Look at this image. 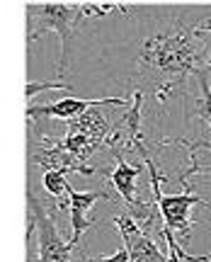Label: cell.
I'll return each instance as SVG.
<instances>
[{"instance_id":"obj_13","label":"cell","mask_w":211,"mask_h":262,"mask_svg":"<svg viewBox=\"0 0 211 262\" xmlns=\"http://www.w3.org/2000/svg\"><path fill=\"white\" fill-rule=\"evenodd\" d=\"M194 78L199 80V88H202V97L194 102V114H197V119H202V122L211 129V80H209V71L204 68V71H199Z\"/></svg>"},{"instance_id":"obj_8","label":"cell","mask_w":211,"mask_h":262,"mask_svg":"<svg viewBox=\"0 0 211 262\" xmlns=\"http://www.w3.org/2000/svg\"><path fill=\"white\" fill-rule=\"evenodd\" d=\"M66 194H68V211H71V228H73V235H71L68 243L75 248L78 241H80V235H83L90 226L102 224V221H97V219L90 216V209L97 204V199H112V194L102 192V189H97V192H78V189H73L71 185L66 187Z\"/></svg>"},{"instance_id":"obj_2","label":"cell","mask_w":211,"mask_h":262,"mask_svg":"<svg viewBox=\"0 0 211 262\" xmlns=\"http://www.w3.org/2000/svg\"><path fill=\"white\" fill-rule=\"evenodd\" d=\"M27 44H34L46 32H56L61 39V58H58V80L64 83L68 73L71 44L78 32V22L83 19V3H27Z\"/></svg>"},{"instance_id":"obj_5","label":"cell","mask_w":211,"mask_h":262,"mask_svg":"<svg viewBox=\"0 0 211 262\" xmlns=\"http://www.w3.org/2000/svg\"><path fill=\"white\" fill-rule=\"evenodd\" d=\"M129 110L121 114V119L114 126H110V134L104 139V146L114 153L124 156L126 150L136 153L143 146L141 136V107H143V90H134V97L126 104Z\"/></svg>"},{"instance_id":"obj_18","label":"cell","mask_w":211,"mask_h":262,"mask_svg":"<svg viewBox=\"0 0 211 262\" xmlns=\"http://www.w3.org/2000/svg\"><path fill=\"white\" fill-rule=\"evenodd\" d=\"M163 238H165V243H167V262H182L180 255L175 253V248H173V231L163 228Z\"/></svg>"},{"instance_id":"obj_11","label":"cell","mask_w":211,"mask_h":262,"mask_svg":"<svg viewBox=\"0 0 211 262\" xmlns=\"http://www.w3.org/2000/svg\"><path fill=\"white\" fill-rule=\"evenodd\" d=\"M66 131H78V134H85L92 143H97V146H104V139H107V134H110V124L104 119V114L97 110V107H90V110H85L80 117H75L71 122L66 124Z\"/></svg>"},{"instance_id":"obj_3","label":"cell","mask_w":211,"mask_h":262,"mask_svg":"<svg viewBox=\"0 0 211 262\" xmlns=\"http://www.w3.org/2000/svg\"><path fill=\"white\" fill-rule=\"evenodd\" d=\"M136 153L143 158L148 172H151V189H153L156 204H158V209H160V216H163V226H165L167 231H173V233H180L182 241L187 243L189 235H192V224H197V221L189 219V209H192V206H206L211 211V204L204 202L202 196H197V192H194L192 185H189V180L184 178L182 172H180L182 192H180V194H163V192H160V182L165 178L158 172L156 160L151 158V153H148L146 146H141Z\"/></svg>"},{"instance_id":"obj_12","label":"cell","mask_w":211,"mask_h":262,"mask_svg":"<svg viewBox=\"0 0 211 262\" xmlns=\"http://www.w3.org/2000/svg\"><path fill=\"white\" fill-rule=\"evenodd\" d=\"M170 143H177V146H187L192 150V165L187 168V175L192 178L197 172H211V141H194V139H167L160 141L156 146H170Z\"/></svg>"},{"instance_id":"obj_6","label":"cell","mask_w":211,"mask_h":262,"mask_svg":"<svg viewBox=\"0 0 211 262\" xmlns=\"http://www.w3.org/2000/svg\"><path fill=\"white\" fill-rule=\"evenodd\" d=\"M102 104H117V107H126V97H92V100H83V97H64L56 104H41V107H29L27 119L32 122H41V119H66L71 122L75 117H80L85 110L90 107H102Z\"/></svg>"},{"instance_id":"obj_1","label":"cell","mask_w":211,"mask_h":262,"mask_svg":"<svg viewBox=\"0 0 211 262\" xmlns=\"http://www.w3.org/2000/svg\"><path fill=\"white\" fill-rule=\"evenodd\" d=\"M138 63L165 75V83L156 88V100L165 102L173 93H177L189 75L204 71V44L194 25L175 22L167 32L146 39L138 54Z\"/></svg>"},{"instance_id":"obj_4","label":"cell","mask_w":211,"mask_h":262,"mask_svg":"<svg viewBox=\"0 0 211 262\" xmlns=\"http://www.w3.org/2000/svg\"><path fill=\"white\" fill-rule=\"evenodd\" d=\"M27 209L37 238V262H71V253L75 248L61 238L56 226V211L68 209V199H56L54 206H49L44 199L27 192Z\"/></svg>"},{"instance_id":"obj_20","label":"cell","mask_w":211,"mask_h":262,"mask_svg":"<svg viewBox=\"0 0 211 262\" xmlns=\"http://www.w3.org/2000/svg\"><path fill=\"white\" fill-rule=\"evenodd\" d=\"M194 29H197V32H206V34H211V22L209 19H204V22H199V25H194Z\"/></svg>"},{"instance_id":"obj_15","label":"cell","mask_w":211,"mask_h":262,"mask_svg":"<svg viewBox=\"0 0 211 262\" xmlns=\"http://www.w3.org/2000/svg\"><path fill=\"white\" fill-rule=\"evenodd\" d=\"M114 10L129 12L126 5H117V3H83V17H107Z\"/></svg>"},{"instance_id":"obj_17","label":"cell","mask_w":211,"mask_h":262,"mask_svg":"<svg viewBox=\"0 0 211 262\" xmlns=\"http://www.w3.org/2000/svg\"><path fill=\"white\" fill-rule=\"evenodd\" d=\"M85 262H131V257H129V253L121 248V250H117V253L110 255V257H85Z\"/></svg>"},{"instance_id":"obj_16","label":"cell","mask_w":211,"mask_h":262,"mask_svg":"<svg viewBox=\"0 0 211 262\" xmlns=\"http://www.w3.org/2000/svg\"><path fill=\"white\" fill-rule=\"evenodd\" d=\"M41 90H66V93H71L73 88L61 83V80H51V83H29L27 88H25V95H27V97H34V95L41 93Z\"/></svg>"},{"instance_id":"obj_14","label":"cell","mask_w":211,"mask_h":262,"mask_svg":"<svg viewBox=\"0 0 211 262\" xmlns=\"http://www.w3.org/2000/svg\"><path fill=\"white\" fill-rule=\"evenodd\" d=\"M66 187H68V182H66V175L56 172V170H46V172H44V189H46V192H49L51 196H56V199H64Z\"/></svg>"},{"instance_id":"obj_9","label":"cell","mask_w":211,"mask_h":262,"mask_svg":"<svg viewBox=\"0 0 211 262\" xmlns=\"http://www.w3.org/2000/svg\"><path fill=\"white\" fill-rule=\"evenodd\" d=\"M29 160L37 163L39 168H44V172L46 170H56V172H61V175H66V172H80L85 178H92V175L97 172V168H88L85 163H80V160L75 158L73 153H68L58 141L51 143V146L32 148L29 150Z\"/></svg>"},{"instance_id":"obj_19","label":"cell","mask_w":211,"mask_h":262,"mask_svg":"<svg viewBox=\"0 0 211 262\" xmlns=\"http://www.w3.org/2000/svg\"><path fill=\"white\" fill-rule=\"evenodd\" d=\"M202 39H206V44H204V68L211 73V34H206V32H197Z\"/></svg>"},{"instance_id":"obj_7","label":"cell","mask_w":211,"mask_h":262,"mask_svg":"<svg viewBox=\"0 0 211 262\" xmlns=\"http://www.w3.org/2000/svg\"><path fill=\"white\" fill-rule=\"evenodd\" d=\"M112 221L119 228L121 241H124V250L129 253L131 262H167V255H163L158 250L156 241H153L151 235L143 233V231L138 228V224L126 211L117 214Z\"/></svg>"},{"instance_id":"obj_10","label":"cell","mask_w":211,"mask_h":262,"mask_svg":"<svg viewBox=\"0 0 211 262\" xmlns=\"http://www.w3.org/2000/svg\"><path fill=\"white\" fill-rule=\"evenodd\" d=\"M114 168H112L110 172V185L114 189H117V194L124 199V204H131L136 196H134V192H136V180L138 175H141V170H143V165H138V163H126L124 160V156H119V153H114Z\"/></svg>"}]
</instances>
